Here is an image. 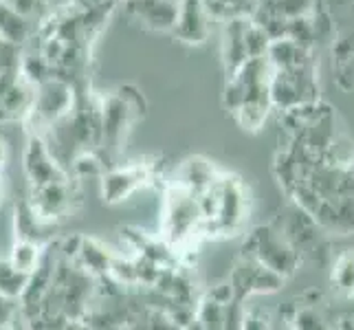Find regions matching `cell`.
I'll return each instance as SVG.
<instances>
[{"mask_svg": "<svg viewBox=\"0 0 354 330\" xmlns=\"http://www.w3.org/2000/svg\"><path fill=\"white\" fill-rule=\"evenodd\" d=\"M42 253H44V247L38 242V240H29V238H18L14 242V247H11V253H9V262L14 264L18 271L31 275L35 271V266L40 264L42 260Z\"/></svg>", "mask_w": 354, "mask_h": 330, "instance_id": "obj_17", "label": "cell"}, {"mask_svg": "<svg viewBox=\"0 0 354 330\" xmlns=\"http://www.w3.org/2000/svg\"><path fill=\"white\" fill-rule=\"evenodd\" d=\"M231 286H234L236 300L242 302L244 297L253 295V293H275L282 288L284 279L279 273L266 268L264 264H260L253 255L244 253L238 258V262L234 264V271L227 277Z\"/></svg>", "mask_w": 354, "mask_h": 330, "instance_id": "obj_8", "label": "cell"}, {"mask_svg": "<svg viewBox=\"0 0 354 330\" xmlns=\"http://www.w3.org/2000/svg\"><path fill=\"white\" fill-rule=\"evenodd\" d=\"M80 97L77 89L68 77L53 73L40 84H35V93H33V106L27 121H33L35 134H42L51 128L55 121L66 117L73 108L77 106Z\"/></svg>", "mask_w": 354, "mask_h": 330, "instance_id": "obj_4", "label": "cell"}, {"mask_svg": "<svg viewBox=\"0 0 354 330\" xmlns=\"http://www.w3.org/2000/svg\"><path fill=\"white\" fill-rule=\"evenodd\" d=\"M322 158L326 163L339 165V167L354 165V141L348 137L346 132H335V137L330 143L326 145Z\"/></svg>", "mask_w": 354, "mask_h": 330, "instance_id": "obj_20", "label": "cell"}, {"mask_svg": "<svg viewBox=\"0 0 354 330\" xmlns=\"http://www.w3.org/2000/svg\"><path fill=\"white\" fill-rule=\"evenodd\" d=\"M154 178V169L150 163L137 161L126 167H111L100 176L102 181V199L106 205H117L128 201L134 192H139Z\"/></svg>", "mask_w": 354, "mask_h": 330, "instance_id": "obj_9", "label": "cell"}, {"mask_svg": "<svg viewBox=\"0 0 354 330\" xmlns=\"http://www.w3.org/2000/svg\"><path fill=\"white\" fill-rule=\"evenodd\" d=\"M22 165L31 185H42V183L62 181L71 176L68 169L59 163V158L48 148L46 139L42 134H35V132H31L27 148H24Z\"/></svg>", "mask_w": 354, "mask_h": 330, "instance_id": "obj_10", "label": "cell"}, {"mask_svg": "<svg viewBox=\"0 0 354 330\" xmlns=\"http://www.w3.org/2000/svg\"><path fill=\"white\" fill-rule=\"evenodd\" d=\"M333 282L337 291L346 293V295H354V253L346 251L339 255L335 268H333Z\"/></svg>", "mask_w": 354, "mask_h": 330, "instance_id": "obj_21", "label": "cell"}, {"mask_svg": "<svg viewBox=\"0 0 354 330\" xmlns=\"http://www.w3.org/2000/svg\"><path fill=\"white\" fill-rule=\"evenodd\" d=\"M212 16L205 7V0H178V16L172 35L185 44H203L209 38Z\"/></svg>", "mask_w": 354, "mask_h": 330, "instance_id": "obj_12", "label": "cell"}, {"mask_svg": "<svg viewBox=\"0 0 354 330\" xmlns=\"http://www.w3.org/2000/svg\"><path fill=\"white\" fill-rule=\"evenodd\" d=\"M35 35V22L27 16H22L5 0H0V38L22 46Z\"/></svg>", "mask_w": 354, "mask_h": 330, "instance_id": "obj_15", "label": "cell"}, {"mask_svg": "<svg viewBox=\"0 0 354 330\" xmlns=\"http://www.w3.org/2000/svg\"><path fill=\"white\" fill-rule=\"evenodd\" d=\"M102 110V139L108 143V150L121 148V143L126 141V132L130 126L143 117L145 102L139 91L130 86H121L119 91H113L104 102L100 104Z\"/></svg>", "mask_w": 354, "mask_h": 330, "instance_id": "obj_5", "label": "cell"}, {"mask_svg": "<svg viewBox=\"0 0 354 330\" xmlns=\"http://www.w3.org/2000/svg\"><path fill=\"white\" fill-rule=\"evenodd\" d=\"M18 317H22L20 302L18 300H11L7 295H0V328L16 326L14 322H18ZM22 320H24V317H22Z\"/></svg>", "mask_w": 354, "mask_h": 330, "instance_id": "obj_26", "label": "cell"}, {"mask_svg": "<svg viewBox=\"0 0 354 330\" xmlns=\"http://www.w3.org/2000/svg\"><path fill=\"white\" fill-rule=\"evenodd\" d=\"M106 172L104 158L97 156L93 148H84L68 163V174L75 178H88V176H102Z\"/></svg>", "mask_w": 354, "mask_h": 330, "instance_id": "obj_19", "label": "cell"}, {"mask_svg": "<svg viewBox=\"0 0 354 330\" xmlns=\"http://www.w3.org/2000/svg\"><path fill=\"white\" fill-rule=\"evenodd\" d=\"M29 284V275L18 271L9 260H0V295H7L11 300H18L24 295Z\"/></svg>", "mask_w": 354, "mask_h": 330, "instance_id": "obj_18", "label": "cell"}, {"mask_svg": "<svg viewBox=\"0 0 354 330\" xmlns=\"http://www.w3.org/2000/svg\"><path fill=\"white\" fill-rule=\"evenodd\" d=\"M113 258H115V255L108 251L102 242H97L93 238H82L75 264L80 268H84L86 273H91L93 277L102 279V277L108 275V271H111Z\"/></svg>", "mask_w": 354, "mask_h": 330, "instance_id": "obj_16", "label": "cell"}, {"mask_svg": "<svg viewBox=\"0 0 354 330\" xmlns=\"http://www.w3.org/2000/svg\"><path fill=\"white\" fill-rule=\"evenodd\" d=\"M310 51L313 48L301 46L295 40H290L288 35H284V38L271 40V44L266 48V59L271 62L273 68H295V66L315 64Z\"/></svg>", "mask_w": 354, "mask_h": 330, "instance_id": "obj_14", "label": "cell"}, {"mask_svg": "<svg viewBox=\"0 0 354 330\" xmlns=\"http://www.w3.org/2000/svg\"><path fill=\"white\" fill-rule=\"evenodd\" d=\"M205 236H236L249 218V190L234 174H221L212 190L198 196Z\"/></svg>", "mask_w": 354, "mask_h": 330, "instance_id": "obj_2", "label": "cell"}, {"mask_svg": "<svg viewBox=\"0 0 354 330\" xmlns=\"http://www.w3.org/2000/svg\"><path fill=\"white\" fill-rule=\"evenodd\" d=\"M218 176H221V172L212 161H207L203 156H189L178 165L174 183L189 190L192 194H196V196H203L207 190L214 187Z\"/></svg>", "mask_w": 354, "mask_h": 330, "instance_id": "obj_13", "label": "cell"}, {"mask_svg": "<svg viewBox=\"0 0 354 330\" xmlns=\"http://www.w3.org/2000/svg\"><path fill=\"white\" fill-rule=\"evenodd\" d=\"M271 73L273 66L266 55L244 59L238 68L227 73L225 108L234 115L240 128L258 132L273 110L271 93H268Z\"/></svg>", "mask_w": 354, "mask_h": 330, "instance_id": "obj_1", "label": "cell"}, {"mask_svg": "<svg viewBox=\"0 0 354 330\" xmlns=\"http://www.w3.org/2000/svg\"><path fill=\"white\" fill-rule=\"evenodd\" d=\"M22 51L18 44H11L7 40L0 38V75L3 73H14L20 66Z\"/></svg>", "mask_w": 354, "mask_h": 330, "instance_id": "obj_24", "label": "cell"}, {"mask_svg": "<svg viewBox=\"0 0 354 330\" xmlns=\"http://www.w3.org/2000/svg\"><path fill=\"white\" fill-rule=\"evenodd\" d=\"M290 322L295 328H301V330H317V328H326V320L317 313V309L313 306V304H304L301 309H297L295 313H292Z\"/></svg>", "mask_w": 354, "mask_h": 330, "instance_id": "obj_23", "label": "cell"}, {"mask_svg": "<svg viewBox=\"0 0 354 330\" xmlns=\"http://www.w3.org/2000/svg\"><path fill=\"white\" fill-rule=\"evenodd\" d=\"M80 203L82 196L75 183H71V176L62 181L42 183V185H31V194L27 199V205L31 207L35 218L46 227L59 223L62 218H68L80 207Z\"/></svg>", "mask_w": 354, "mask_h": 330, "instance_id": "obj_7", "label": "cell"}, {"mask_svg": "<svg viewBox=\"0 0 354 330\" xmlns=\"http://www.w3.org/2000/svg\"><path fill=\"white\" fill-rule=\"evenodd\" d=\"M5 3L11 5L16 11H20L22 16H27V18H31L35 22V20H40L44 16L48 0H5Z\"/></svg>", "mask_w": 354, "mask_h": 330, "instance_id": "obj_25", "label": "cell"}, {"mask_svg": "<svg viewBox=\"0 0 354 330\" xmlns=\"http://www.w3.org/2000/svg\"><path fill=\"white\" fill-rule=\"evenodd\" d=\"M161 234L163 240L176 249L192 244L198 236H205V218L203 207L196 194L176 185L167 187L163 199V218H161Z\"/></svg>", "mask_w": 354, "mask_h": 330, "instance_id": "obj_3", "label": "cell"}, {"mask_svg": "<svg viewBox=\"0 0 354 330\" xmlns=\"http://www.w3.org/2000/svg\"><path fill=\"white\" fill-rule=\"evenodd\" d=\"M124 0H68L71 9L75 11H91V9H100V7H117Z\"/></svg>", "mask_w": 354, "mask_h": 330, "instance_id": "obj_27", "label": "cell"}, {"mask_svg": "<svg viewBox=\"0 0 354 330\" xmlns=\"http://www.w3.org/2000/svg\"><path fill=\"white\" fill-rule=\"evenodd\" d=\"M124 7L134 22L154 33H172L178 16V0H124Z\"/></svg>", "mask_w": 354, "mask_h": 330, "instance_id": "obj_11", "label": "cell"}, {"mask_svg": "<svg viewBox=\"0 0 354 330\" xmlns=\"http://www.w3.org/2000/svg\"><path fill=\"white\" fill-rule=\"evenodd\" d=\"M244 253L253 255L260 264L266 268L279 273L282 277H288L297 271L299 264V251L292 247L290 240L284 236V231L275 223L273 225H262L253 229L247 242H244Z\"/></svg>", "mask_w": 354, "mask_h": 330, "instance_id": "obj_6", "label": "cell"}, {"mask_svg": "<svg viewBox=\"0 0 354 330\" xmlns=\"http://www.w3.org/2000/svg\"><path fill=\"white\" fill-rule=\"evenodd\" d=\"M266 3L286 20L310 16L315 11V0H266Z\"/></svg>", "mask_w": 354, "mask_h": 330, "instance_id": "obj_22", "label": "cell"}, {"mask_svg": "<svg viewBox=\"0 0 354 330\" xmlns=\"http://www.w3.org/2000/svg\"><path fill=\"white\" fill-rule=\"evenodd\" d=\"M7 161V141L0 137V165H5Z\"/></svg>", "mask_w": 354, "mask_h": 330, "instance_id": "obj_28", "label": "cell"}]
</instances>
